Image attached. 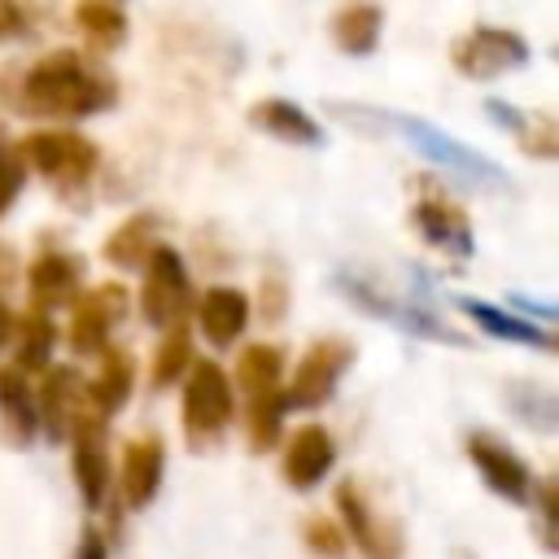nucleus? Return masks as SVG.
Masks as SVG:
<instances>
[{
	"instance_id": "obj_1",
	"label": "nucleus",
	"mask_w": 559,
	"mask_h": 559,
	"mask_svg": "<svg viewBox=\"0 0 559 559\" xmlns=\"http://www.w3.org/2000/svg\"><path fill=\"white\" fill-rule=\"evenodd\" d=\"M0 100L31 118L79 122L118 105V79L79 48H52L35 66H0Z\"/></svg>"
},
{
	"instance_id": "obj_2",
	"label": "nucleus",
	"mask_w": 559,
	"mask_h": 559,
	"mask_svg": "<svg viewBox=\"0 0 559 559\" xmlns=\"http://www.w3.org/2000/svg\"><path fill=\"white\" fill-rule=\"evenodd\" d=\"M384 122L406 140V148H415V153H419L428 166H437L441 175H454V179H463V183H472V188L511 192V175H507L493 157H485V153H476L472 144L454 140V135L441 131L437 122L415 118V114H389Z\"/></svg>"
},
{
	"instance_id": "obj_3",
	"label": "nucleus",
	"mask_w": 559,
	"mask_h": 559,
	"mask_svg": "<svg viewBox=\"0 0 559 559\" xmlns=\"http://www.w3.org/2000/svg\"><path fill=\"white\" fill-rule=\"evenodd\" d=\"M17 157L26 170H35L61 197L83 192L100 170V148L83 131H70V127H44V131L22 135Z\"/></svg>"
},
{
	"instance_id": "obj_4",
	"label": "nucleus",
	"mask_w": 559,
	"mask_h": 559,
	"mask_svg": "<svg viewBox=\"0 0 559 559\" xmlns=\"http://www.w3.org/2000/svg\"><path fill=\"white\" fill-rule=\"evenodd\" d=\"M231 411H236V393L227 371L210 358H197L183 376V397H179V424H183L188 450L197 454L214 450L231 428Z\"/></svg>"
},
{
	"instance_id": "obj_5",
	"label": "nucleus",
	"mask_w": 559,
	"mask_h": 559,
	"mask_svg": "<svg viewBox=\"0 0 559 559\" xmlns=\"http://www.w3.org/2000/svg\"><path fill=\"white\" fill-rule=\"evenodd\" d=\"M336 288L358 306V310H367L371 319H384V323H393V328H402V332H411V336H424V341H445V345H467L454 328H445L441 323V314H432V306H424V301H415V297H397L393 288H384L380 280H367V275H336Z\"/></svg>"
},
{
	"instance_id": "obj_6",
	"label": "nucleus",
	"mask_w": 559,
	"mask_h": 559,
	"mask_svg": "<svg viewBox=\"0 0 559 559\" xmlns=\"http://www.w3.org/2000/svg\"><path fill=\"white\" fill-rule=\"evenodd\" d=\"M332 507H336V524L345 533V542H354L367 559H402L406 550V537H402V524L393 515H384L371 493L362 489V480L345 476L336 489H332Z\"/></svg>"
},
{
	"instance_id": "obj_7",
	"label": "nucleus",
	"mask_w": 559,
	"mask_h": 559,
	"mask_svg": "<svg viewBox=\"0 0 559 559\" xmlns=\"http://www.w3.org/2000/svg\"><path fill=\"white\" fill-rule=\"evenodd\" d=\"M533 48L520 31L511 26H472L463 31L454 44H450V66L463 74V79H498V74H511L520 66H528Z\"/></svg>"
},
{
	"instance_id": "obj_8",
	"label": "nucleus",
	"mask_w": 559,
	"mask_h": 559,
	"mask_svg": "<svg viewBox=\"0 0 559 559\" xmlns=\"http://www.w3.org/2000/svg\"><path fill=\"white\" fill-rule=\"evenodd\" d=\"M354 367V341L345 336H319L310 341V349L301 354V362L293 367V380L284 384V406L297 411H319L332 402L341 376Z\"/></svg>"
},
{
	"instance_id": "obj_9",
	"label": "nucleus",
	"mask_w": 559,
	"mask_h": 559,
	"mask_svg": "<svg viewBox=\"0 0 559 559\" xmlns=\"http://www.w3.org/2000/svg\"><path fill=\"white\" fill-rule=\"evenodd\" d=\"M463 450H467V459H472V467L480 472V480H485L489 493H498V498L511 502V507H528L537 476H533V467L515 454V445H511L507 437H498V432H489V428H472L467 441H463Z\"/></svg>"
},
{
	"instance_id": "obj_10",
	"label": "nucleus",
	"mask_w": 559,
	"mask_h": 559,
	"mask_svg": "<svg viewBox=\"0 0 559 559\" xmlns=\"http://www.w3.org/2000/svg\"><path fill=\"white\" fill-rule=\"evenodd\" d=\"M192 297V280H188V262L179 258L175 245H157L153 258L144 262V280H140V314L153 328H175L183 323Z\"/></svg>"
},
{
	"instance_id": "obj_11",
	"label": "nucleus",
	"mask_w": 559,
	"mask_h": 559,
	"mask_svg": "<svg viewBox=\"0 0 559 559\" xmlns=\"http://www.w3.org/2000/svg\"><path fill=\"white\" fill-rule=\"evenodd\" d=\"M131 293L118 280L92 284L70 301V323H66V341L74 354H100L114 336V328L127 319Z\"/></svg>"
},
{
	"instance_id": "obj_12",
	"label": "nucleus",
	"mask_w": 559,
	"mask_h": 559,
	"mask_svg": "<svg viewBox=\"0 0 559 559\" xmlns=\"http://www.w3.org/2000/svg\"><path fill=\"white\" fill-rule=\"evenodd\" d=\"M406 223H411V231H415L424 245H432V249L445 253V258H472V253H476L472 218H467L454 201H445L441 192H419V197L411 201V210H406Z\"/></svg>"
},
{
	"instance_id": "obj_13",
	"label": "nucleus",
	"mask_w": 559,
	"mask_h": 559,
	"mask_svg": "<svg viewBox=\"0 0 559 559\" xmlns=\"http://www.w3.org/2000/svg\"><path fill=\"white\" fill-rule=\"evenodd\" d=\"M66 441H70V472H74L83 507L105 511V502H109V432H105V419L83 415L70 428Z\"/></svg>"
},
{
	"instance_id": "obj_14",
	"label": "nucleus",
	"mask_w": 559,
	"mask_h": 559,
	"mask_svg": "<svg viewBox=\"0 0 559 559\" xmlns=\"http://www.w3.org/2000/svg\"><path fill=\"white\" fill-rule=\"evenodd\" d=\"M79 293H83V258H79V253H66V249H44V253H35V262H31V271H26L31 310L52 314V310L70 306Z\"/></svg>"
},
{
	"instance_id": "obj_15",
	"label": "nucleus",
	"mask_w": 559,
	"mask_h": 559,
	"mask_svg": "<svg viewBox=\"0 0 559 559\" xmlns=\"http://www.w3.org/2000/svg\"><path fill=\"white\" fill-rule=\"evenodd\" d=\"M35 415H39V428L52 441H66L70 428L83 415H92L87 402H83V376L74 367H48L39 389H35Z\"/></svg>"
},
{
	"instance_id": "obj_16",
	"label": "nucleus",
	"mask_w": 559,
	"mask_h": 559,
	"mask_svg": "<svg viewBox=\"0 0 559 559\" xmlns=\"http://www.w3.org/2000/svg\"><path fill=\"white\" fill-rule=\"evenodd\" d=\"M162 476H166V441L157 432H144V437H131L122 445V463H118V489H122V502L131 511H144L157 489H162Z\"/></svg>"
},
{
	"instance_id": "obj_17",
	"label": "nucleus",
	"mask_w": 559,
	"mask_h": 559,
	"mask_svg": "<svg viewBox=\"0 0 559 559\" xmlns=\"http://www.w3.org/2000/svg\"><path fill=\"white\" fill-rule=\"evenodd\" d=\"M332 463H336V441L323 424H301L288 432L284 454H280V472L297 493L314 489L332 472Z\"/></svg>"
},
{
	"instance_id": "obj_18",
	"label": "nucleus",
	"mask_w": 559,
	"mask_h": 559,
	"mask_svg": "<svg viewBox=\"0 0 559 559\" xmlns=\"http://www.w3.org/2000/svg\"><path fill=\"white\" fill-rule=\"evenodd\" d=\"M100 367H96V376L92 380H83V402H87V411L96 415V419H109V415H118L127 402H131V389H135V358H131V349H122V345H105L100 354Z\"/></svg>"
},
{
	"instance_id": "obj_19",
	"label": "nucleus",
	"mask_w": 559,
	"mask_h": 559,
	"mask_svg": "<svg viewBox=\"0 0 559 559\" xmlns=\"http://www.w3.org/2000/svg\"><path fill=\"white\" fill-rule=\"evenodd\" d=\"M459 314L472 328H480L485 336H493V341L528 345V349H542V354L555 349V332L550 328H542V323H533V319H524V314H515L507 306H493V301H480V297H459Z\"/></svg>"
},
{
	"instance_id": "obj_20",
	"label": "nucleus",
	"mask_w": 559,
	"mask_h": 559,
	"mask_svg": "<svg viewBox=\"0 0 559 559\" xmlns=\"http://www.w3.org/2000/svg\"><path fill=\"white\" fill-rule=\"evenodd\" d=\"M249 297L240 293V288H231V284H210L205 293H201V301H197V328H201V336L214 345V349H227V345H236L240 336H245V328H249Z\"/></svg>"
},
{
	"instance_id": "obj_21",
	"label": "nucleus",
	"mask_w": 559,
	"mask_h": 559,
	"mask_svg": "<svg viewBox=\"0 0 559 559\" xmlns=\"http://www.w3.org/2000/svg\"><path fill=\"white\" fill-rule=\"evenodd\" d=\"M39 432V415H35V389L31 380L4 362L0 367V441L13 450H26Z\"/></svg>"
},
{
	"instance_id": "obj_22",
	"label": "nucleus",
	"mask_w": 559,
	"mask_h": 559,
	"mask_svg": "<svg viewBox=\"0 0 559 559\" xmlns=\"http://www.w3.org/2000/svg\"><path fill=\"white\" fill-rule=\"evenodd\" d=\"M249 122L258 131H266L271 140H284V144H301V148H319L323 144V127L288 96H262L249 105Z\"/></svg>"
},
{
	"instance_id": "obj_23",
	"label": "nucleus",
	"mask_w": 559,
	"mask_h": 559,
	"mask_svg": "<svg viewBox=\"0 0 559 559\" xmlns=\"http://www.w3.org/2000/svg\"><path fill=\"white\" fill-rule=\"evenodd\" d=\"M157 227H162V218H157L153 210L127 214V218L105 236L100 258H105L109 266H118V271H144V262H148L153 249L162 245V240H157Z\"/></svg>"
},
{
	"instance_id": "obj_24",
	"label": "nucleus",
	"mask_w": 559,
	"mask_h": 559,
	"mask_svg": "<svg viewBox=\"0 0 559 559\" xmlns=\"http://www.w3.org/2000/svg\"><path fill=\"white\" fill-rule=\"evenodd\" d=\"M485 118H493L498 127H507L515 135L520 153H528L537 162H555L559 157V127H555L550 114H520L507 100H489L485 105Z\"/></svg>"
},
{
	"instance_id": "obj_25",
	"label": "nucleus",
	"mask_w": 559,
	"mask_h": 559,
	"mask_svg": "<svg viewBox=\"0 0 559 559\" xmlns=\"http://www.w3.org/2000/svg\"><path fill=\"white\" fill-rule=\"evenodd\" d=\"M380 31H384V9L380 4H341L328 17L332 48L345 52V57H371L376 44H380Z\"/></svg>"
},
{
	"instance_id": "obj_26",
	"label": "nucleus",
	"mask_w": 559,
	"mask_h": 559,
	"mask_svg": "<svg viewBox=\"0 0 559 559\" xmlns=\"http://www.w3.org/2000/svg\"><path fill=\"white\" fill-rule=\"evenodd\" d=\"M284 384V349L271 341H253L236 354V389L240 397H258V393H275Z\"/></svg>"
},
{
	"instance_id": "obj_27",
	"label": "nucleus",
	"mask_w": 559,
	"mask_h": 559,
	"mask_svg": "<svg viewBox=\"0 0 559 559\" xmlns=\"http://www.w3.org/2000/svg\"><path fill=\"white\" fill-rule=\"evenodd\" d=\"M74 26H79V35H83L96 52H118V48L127 44V31H131L127 9H122V4H109V0H87V4H79V9H74Z\"/></svg>"
},
{
	"instance_id": "obj_28",
	"label": "nucleus",
	"mask_w": 559,
	"mask_h": 559,
	"mask_svg": "<svg viewBox=\"0 0 559 559\" xmlns=\"http://www.w3.org/2000/svg\"><path fill=\"white\" fill-rule=\"evenodd\" d=\"M13 341H17V354H13V367L22 376L31 371H48L52 362V341H57V328H52V314H39V310H26L17 323H13Z\"/></svg>"
},
{
	"instance_id": "obj_29",
	"label": "nucleus",
	"mask_w": 559,
	"mask_h": 559,
	"mask_svg": "<svg viewBox=\"0 0 559 559\" xmlns=\"http://www.w3.org/2000/svg\"><path fill=\"white\" fill-rule=\"evenodd\" d=\"M192 362H197V358H192V332H188V323L166 328L162 341H157V349H153V367H148L153 389H170V384H179V380L188 376Z\"/></svg>"
},
{
	"instance_id": "obj_30",
	"label": "nucleus",
	"mask_w": 559,
	"mask_h": 559,
	"mask_svg": "<svg viewBox=\"0 0 559 559\" xmlns=\"http://www.w3.org/2000/svg\"><path fill=\"white\" fill-rule=\"evenodd\" d=\"M284 389L275 393H258V397H245V437L258 454L275 450L280 445V428H284Z\"/></svg>"
},
{
	"instance_id": "obj_31",
	"label": "nucleus",
	"mask_w": 559,
	"mask_h": 559,
	"mask_svg": "<svg viewBox=\"0 0 559 559\" xmlns=\"http://www.w3.org/2000/svg\"><path fill=\"white\" fill-rule=\"evenodd\" d=\"M507 406H511L520 419H528L533 428H542V432L555 428V393H550V389H537V384H511V389H507Z\"/></svg>"
},
{
	"instance_id": "obj_32",
	"label": "nucleus",
	"mask_w": 559,
	"mask_h": 559,
	"mask_svg": "<svg viewBox=\"0 0 559 559\" xmlns=\"http://www.w3.org/2000/svg\"><path fill=\"white\" fill-rule=\"evenodd\" d=\"M301 542H306V550L314 559H345V546H349L341 524L328 520V515H306L301 520Z\"/></svg>"
},
{
	"instance_id": "obj_33",
	"label": "nucleus",
	"mask_w": 559,
	"mask_h": 559,
	"mask_svg": "<svg viewBox=\"0 0 559 559\" xmlns=\"http://www.w3.org/2000/svg\"><path fill=\"white\" fill-rule=\"evenodd\" d=\"M22 188H26V166H22V157H17V148L0 144V218L13 210V201L22 197Z\"/></svg>"
},
{
	"instance_id": "obj_34",
	"label": "nucleus",
	"mask_w": 559,
	"mask_h": 559,
	"mask_svg": "<svg viewBox=\"0 0 559 559\" xmlns=\"http://www.w3.org/2000/svg\"><path fill=\"white\" fill-rule=\"evenodd\" d=\"M555 476H542L537 485H533V498H528V507H537V533H542V546L546 550H555Z\"/></svg>"
},
{
	"instance_id": "obj_35",
	"label": "nucleus",
	"mask_w": 559,
	"mask_h": 559,
	"mask_svg": "<svg viewBox=\"0 0 559 559\" xmlns=\"http://www.w3.org/2000/svg\"><path fill=\"white\" fill-rule=\"evenodd\" d=\"M258 306H262V319H266V323H280V319H284V310H288V280H284V271L266 266Z\"/></svg>"
},
{
	"instance_id": "obj_36",
	"label": "nucleus",
	"mask_w": 559,
	"mask_h": 559,
	"mask_svg": "<svg viewBox=\"0 0 559 559\" xmlns=\"http://www.w3.org/2000/svg\"><path fill=\"white\" fill-rule=\"evenodd\" d=\"M35 22H39V13H31L26 4L0 0V44H17V39H26Z\"/></svg>"
},
{
	"instance_id": "obj_37",
	"label": "nucleus",
	"mask_w": 559,
	"mask_h": 559,
	"mask_svg": "<svg viewBox=\"0 0 559 559\" xmlns=\"http://www.w3.org/2000/svg\"><path fill=\"white\" fill-rule=\"evenodd\" d=\"M70 559H109V546H105V537H100V528H83L79 533V546H74V555Z\"/></svg>"
},
{
	"instance_id": "obj_38",
	"label": "nucleus",
	"mask_w": 559,
	"mask_h": 559,
	"mask_svg": "<svg viewBox=\"0 0 559 559\" xmlns=\"http://www.w3.org/2000/svg\"><path fill=\"white\" fill-rule=\"evenodd\" d=\"M511 306H520V310H533V314L542 319V328H550V319H555V306H550V301H533V297H511Z\"/></svg>"
},
{
	"instance_id": "obj_39",
	"label": "nucleus",
	"mask_w": 559,
	"mask_h": 559,
	"mask_svg": "<svg viewBox=\"0 0 559 559\" xmlns=\"http://www.w3.org/2000/svg\"><path fill=\"white\" fill-rule=\"evenodd\" d=\"M13 323H17V314L9 310V301H4V293H0V349L13 341Z\"/></svg>"
},
{
	"instance_id": "obj_40",
	"label": "nucleus",
	"mask_w": 559,
	"mask_h": 559,
	"mask_svg": "<svg viewBox=\"0 0 559 559\" xmlns=\"http://www.w3.org/2000/svg\"><path fill=\"white\" fill-rule=\"evenodd\" d=\"M13 275H17V258H13V249H9V245H0V288H4Z\"/></svg>"
},
{
	"instance_id": "obj_41",
	"label": "nucleus",
	"mask_w": 559,
	"mask_h": 559,
	"mask_svg": "<svg viewBox=\"0 0 559 559\" xmlns=\"http://www.w3.org/2000/svg\"><path fill=\"white\" fill-rule=\"evenodd\" d=\"M0 144H4V122H0Z\"/></svg>"
}]
</instances>
